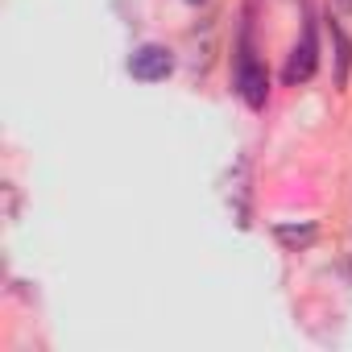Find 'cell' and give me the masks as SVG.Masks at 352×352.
Segmentation results:
<instances>
[{"instance_id": "6da1fadb", "label": "cell", "mask_w": 352, "mask_h": 352, "mask_svg": "<svg viewBox=\"0 0 352 352\" xmlns=\"http://www.w3.org/2000/svg\"><path fill=\"white\" fill-rule=\"evenodd\" d=\"M170 71H174V54L166 46H153V42L141 46V50H133V58H129V75L141 79V83H157Z\"/></svg>"}, {"instance_id": "7a4b0ae2", "label": "cell", "mask_w": 352, "mask_h": 352, "mask_svg": "<svg viewBox=\"0 0 352 352\" xmlns=\"http://www.w3.org/2000/svg\"><path fill=\"white\" fill-rule=\"evenodd\" d=\"M236 91H241V100H245L249 108H265V96H270V75H265V67L253 63V58H241V67H236Z\"/></svg>"}, {"instance_id": "3957f363", "label": "cell", "mask_w": 352, "mask_h": 352, "mask_svg": "<svg viewBox=\"0 0 352 352\" xmlns=\"http://www.w3.org/2000/svg\"><path fill=\"white\" fill-rule=\"evenodd\" d=\"M315 34L307 30V38H302V46H294V54H290V63H286V83H302V79H311L315 75Z\"/></svg>"}, {"instance_id": "277c9868", "label": "cell", "mask_w": 352, "mask_h": 352, "mask_svg": "<svg viewBox=\"0 0 352 352\" xmlns=\"http://www.w3.org/2000/svg\"><path fill=\"white\" fill-rule=\"evenodd\" d=\"M331 34H336V50H340V75H336V79L344 83V79H348V58H352V46H348L344 30H331Z\"/></svg>"}, {"instance_id": "5b68a950", "label": "cell", "mask_w": 352, "mask_h": 352, "mask_svg": "<svg viewBox=\"0 0 352 352\" xmlns=\"http://www.w3.org/2000/svg\"><path fill=\"white\" fill-rule=\"evenodd\" d=\"M278 236L286 241V245H307L311 236H315V228L307 224V228H278Z\"/></svg>"}, {"instance_id": "8992f818", "label": "cell", "mask_w": 352, "mask_h": 352, "mask_svg": "<svg viewBox=\"0 0 352 352\" xmlns=\"http://www.w3.org/2000/svg\"><path fill=\"white\" fill-rule=\"evenodd\" d=\"M187 5H204V0H187Z\"/></svg>"}]
</instances>
